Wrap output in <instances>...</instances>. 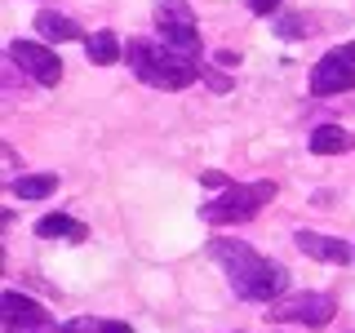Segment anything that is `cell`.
I'll return each instance as SVG.
<instances>
[{
	"mask_svg": "<svg viewBox=\"0 0 355 333\" xmlns=\"http://www.w3.org/2000/svg\"><path fill=\"white\" fill-rule=\"evenodd\" d=\"M36 31H40V40H85L80 22L67 14H36Z\"/></svg>",
	"mask_w": 355,
	"mask_h": 333,
	"instance_id": "cell-12",
	"label": "cell"
},
{
	"mask_svg": "<svg viewBox=\"0 0 355 333\" xmlns=\"http://www.w3.org/2000/svg\"><path fill=\"white\" fill-rule=\"evenodd\" d=\"M0 325H5V333L49 329V311H44L36 298H27V293H18V289H9V293H0Z\"/></svg>",
	"mask_w": 355,
	"mask_h": 333,
	"instance_id": "cell-6",
	"label": "cell"
},
{
	"mask_svg": "<svg viewBox=\"0 0 355 333\" xmlns=\"http://www.w3.org/2000/svg\"><path fill=\"white\" fill-rule=\"evenodd\" d=\"M58 333H133L125 320H98V316H76L67 320Z\"/></svg>",
	"mask_w": 355,
	"mask_h": 333,
	"instance_id": "cell-15",
	"label": "cell"
},
{
	"mask_svg": "<svg viewBox=\"0 0 355 333\" xmlns=\"http://www.w3.org/2000/svg\"><path fill=\"white\" fill-rule=\"evenodd\" d=\"M244 5H249V14H275L280 0H244Z\"/></svg>",
	"mask_w": 355,
	"mask_h": 333,
	"instance_id": "cell-18",
	"label": "cell"
},
{
	"mask_svg": "<svg viewBox=\"0 0 355 333\" xmlns=\"http://www.w3.org/2000/svg\"><path fill=\"white\" fill-rule=\"evenodd\" d=\"M200 182H205L209 191H214V187H218V196H222V191H231V187H236V182H231L227 173H214V169H209V173H200Z\"/></svg>",
	"mask_w": 355,
	"mask_h": 333,
	"instance_id": "cell-17",
	"label": "cell"
},
{
	"mask_svg": "<svg viewBox=\"0 0 355 333\" xmlns=\"http://www.w3.org/2000/svg\"><path fill=\"white\" fill-rule=\"evenodd\" d=\"M9 62L18 67L27 80H36L44 89H53L62 80V62L49 49V40H9Z\"/></svg>",
	"mask_w": 355,
	"mask_h": 333,
	"instance_id": "cell-5",
	"label": "cell"
},
{
	"mask_svg": "<svg viewBox=\"0 0 355 333\" xmlns=\"http://www.w3.org/2000/svg\"><path fill=\"white\" fill-rule=\"evenodd\" d=\"M125 58L133 67V76H138L142 85L151 89H164V94H178V89H187L200 76V62L182 58L178 49H169L164 40H129L125 44Z\"/></svg>",
	"mask_w": 355,
	"mask_h": 333,
	"instance_id": "cell-2",
	"label": "cell"
},
{
	"mask_svg": "<svg viewBox=\"0 0 355 333\" xmlns=\"http://www.w3.org/2000/svg\"><path fill=\"white\" fill-rule=\"evenodd\" d=\"M155 27H196L187 0H155Z\"/></svg>",
	"mask_w": 355,
	"mask_h": 333,
	"instance_id": "cell-14",
	"label": "cell"
},
{
	"mask_svg": "<svg viewBox=\"0 0 355 333\" xmlns=\"http://www.w3.org/2000/svg\"><path fill=\"white\" fill-rule=\"evenodd\" d=\"M297 249L306 253V258H315V262H333V266H347L355 258V249L347 240H333V236H320V231H297Z\"/></svg>",
	"mask_w": 355,
	"mask_h": 333,
	"instance_id": "cell-8",
	"label": "cell"
},
{
	"mask_svg": "<svg viewBox=\"0 0 355 333\" xmlns=\"http://www.w3.org/2000/svg\"><path fill=\"white\" fill-rule=\"evenodd\" d=\"M36 236L40 240H85L89 227L80 218H71V214H49V218L36 222Z\"/></svg>",
	"mask_w": 355,
	"mask_h": 333,
	"instance_id": "cell-10",
	"label": "cell"
},
{
	"mask_svg": "<svg viewBox=\"0 0 355 333\" xmlns=\"http://www.w3.org/2000/svg\"><path fill=\"white\" fill-rule=\"evenodd\" d=\"M306 147L315 151V155H342V151H351V147H355V133L338 129V125H320V129H311Z\"/></svg>",
	"mask_w": 355,
	"mask_h": 333,
	"instance_id": "cell-9",
	"label": "cell"
},
{
	"mask_svg": "<svg viewBox=\"0 0 355 333\" xmlns=\"http://www.w3.org/2000/svg\"><path fill=\"white\" fill-rule=\"evenodd\" d=\"M347 89H355V62H347L338 49L311 67V94L333 98V94H347Z\"/></svg>",
	"mask_w": 355,
	"mask_h": 333,
	"instance_id": "cell-7",
	"label": "cell"
},
{
	"mask_svg": "<svg viewBox=\"0 0 355 333\" xmlns=\"http://www.w3.org/2000/svg\"><path fill=\"white\" fill-rule=\"evenodd\" d=\"M200 76H205L209 89H218V94H227V89H231V80H227V76H218V71H200Z\"/></svg>",
	"mask_w": 355,
	"mask_h": 333,
	"instance_id": "cell-19",
	"label": "cell"
},
{
	"mask_svg": "<svg viewBox=\"0 0 355 333\" xmlns=\"http://www.w3.org/2000/svg\"><path fill=\"white\" fill-rule=\"evenodd\" d=\"M275 200V182L271 178H258V182H236L231 191H222L218 200H209L200 209V218L214 222V227H227V222H249L253 214H262Z\"/></svg>",
	"mask_w": 355,
	"mask_h": 333,
	"instance_id": "cell-3",
	"label": "cell"
},
{
	"mask_svg": "<svg viewBox=\"0 0 355 333\" xmlns=\"http://www.w3.org/2000/svg\"><path fill=\"white\" fill-rule=\"evenodd\" d=\"M333 316H338V302H333L329 293H288V298H275V302L266 307V320H271V325L324 329Z\"/></svg>",
	"mask_w": 355,
	"mask_h": 333,
	"instance_id": "cell-4",
	"label": "cell"
},
{
	"mask_svg": "<svg viewBox=\"0 0 355 333\" xmlns=\"http://www.w3.org/2000/svg\"><path fill=\"white\" fill-rule=\"evenodd\" d=\"M85 53L94 67H111V62L125 58V44L111 36V31H94V36H85Z\"/></svg>",
	"mask_w": 355,
	"mask_h": 333,
	"instance_id": "cell-11",
	"label": "cell"
},
{
	"mask_svg": "<svg viewBox=\"0 0 355 333\" xmlns=\"http://www.w3.org/2000/svg\"><path fill=\"white\" fill-rule=\"evenodd\" d=\"M209 258L222 266V275L231 280L240 302H266L271 307L275 298H284L288 289V271L280 262H266L258 249H249L244 240L231 236H214L209 240Z\"/></svg>",
	"mask_w": 355,
	"mask_h": 333,
	"instance_id": "cell-1",
	"label": "cell"
},
{
	"mask_svg": "<svg viewBox=\"0 0 355 333\" xmlns=\"http://www.w3.org/2000/svg\"><path fill=\"white\" fill-rule=\"evenodd\" d=\"M311 22L306 18H275V36H306Z\"/></svg>",
	"mask_w": 355,
	"mask_h": 333,
	"instance_id": "cell-16",
	"label": "cell"
},
{
	"mask_svg": "<svg viewBox=\"0 0 355 333\" xmlns=\"http://www.w3.org/2000/svg\"><path fill=\"white\" fill-rule=\"evenodd\" d=\"M9 191L18 200H44L58 191V173H27V178H14L9 182Z\"/></svg>",
	"mask_w": 355,
	"mask_h": 333,
	"instance_id": "cell-13",
	"label": "cell"
},
{
	"mask_svg": "<svg viewBox=\"0 0 355 333\" xmlns=\"http://www.w3.org/2000/svg\"><path fill=\"white\" fill-rule=\"evenodd\" d=\"M31 333H53V325H49V329H31Z\"/></svg>",
	"mask_w": 355,
	"mask_h": 333,
	"instance_id": "cell-21",
	"label": "cell"
},
{
	"mask_svg": "<svg viewBox=\"0 0 355 333\" xmlns=\"http://www.w3.org/2000/svg\"><path fill=\"white\" fill-rule=\"evenodd\" d=\"M338 53H342V58H347V62H355V40H347V44H338Z\"/></svg>",
	"mask_w": 355,
	"mask_h": 333,
	"instance_id": "cell-20",
	"label": "cell"
}]
</instances>
